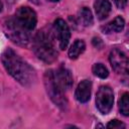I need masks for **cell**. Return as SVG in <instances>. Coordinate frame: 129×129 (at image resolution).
Returning <instances> with one entry per match:
<instances>
[{"label":"cell","instance_id":"cell-1","mask_svg":"<svg viewBox=\"0 0 129 129\" xmlns=\"http://www.w3.org/2000/svg\"><path fill=\"white\" fill-rule=\"evenodd\" d=\"M1 60L10 76L24 87H30L36 80L34 70L24 61L13 49L7 48L1 55Z\"/></svg>","mask_w":129,"mask_h":129},{"label":"cell","instance_id":"cell-2","mask_svg":"<svg viewBox=\"0 0 129 129\" xmlns=\"http://www.w3.org/2000/svg\"><path fill=\"white\" fill-rule=\"evenodd\" d=\"M53 40L54 38L51 32L44 29L37 31L32 40V47L35 54L44 62L50 63L57 58V51Z\"/></svg>","mask_w":129,"mask_h":129},{"label":"cell","instance_id":"cell-3","mask_svg":"<svg viewBox=\"0 0 129 129\" xmlns=\"http://www.w3.org/2000/svg\"><path fill=\"white\" fill-rule=\"evenodd\" d=\"M3 28L6 36L14 43L21 46H26L30 42V31L26 30L19 23H17L13 17L5 20Z\"/></svg>","mask_w":129,"mask_h":129},{"label":"cell","instance_id":"cell-4","mask_svg":"<svg viewBox=\"0 0 129 129\" xmlns=\"http://www.w3.org/2000/svg\"><path fill=\"white\" fill-rule=\"evenodd\" d=\"M44 85L50 100L60 109H66L68 107V100L66 98L64 91L58 86V84L54 80L52 70H48L45 72Z\"/></svg>","mask_w":129,"mask_h":129},{"label":"cell","instance_id":"cell-5","mask_svg":"<svg viewBox=\"0 0 129 129\" xmlns=\"http://www.w3.org/2000/svg\"><path fill=\"white\" fill-rule=\"evenodd\" d=\"M13 18L16 20L17 23H19L22 27H24L28 31H31L35 27L37 22L36 13L34 12V10H32L28 6L19 7L16 10Z\"/></svg>","mask_w":129,"mask_h":129},{"label":"cell","instance_id":"cell-6","mask_svg":"<svg viewBox=\"0 0 129 129\" xmlns=\"http://www.w3.org/2000/svg\"><path fill=\"white\" fill-rule=\"evenodd\" d=\"M114 103V94L110 87L102 86L96 95V106L102 114H108Z\"/></svg>","mask_w":129,"mask_h":129},{"label":"cell","instance_id":"cell-7","mask_svg":"<svg viewBox=\"0 0 129 129\" xmlns=\"http://www.w3.org/2000/svg\"><path fill=\"white\" fill-rule=\"evenodd\" d=\"M110 63L113 70L121 75H126L128 73V56L120 48H114L110 52Z\"/></svg>","mask_w":129,"mask_h":129},{"label":"cell","instance_id":"cell-8","mask_svg":"<svg viewBox=\"0 0 129 129\" xmlns=\"http://www.w3.org/2000/svg\"><path fill=\"white\" fill-rule=\"evenodd\" d=\"M53 31L55 35V39L58 42V46L60 49H64L70 41L71 32L68 24L64 22V20L58 18L53 23Z\"/></svg>","mask_w":129,"mask_h":129},{"label":"cell","instance_id":"cell-9","mask_svg":"<svg viewBox=\"0 0 129 129\" xmlns=\"http://www.w3.org/2000/svg\"><path fill=\"white\" fill-rule=\"evenodd\" d=\"M53 77L58 86L63 90L67 91L72 88L73 86V76L71 72L66 68H59L56 71H53Z\"/></svg>","mask_w":129,"mask_h":129},{"label":"cell","instance_id":"cell-10","mask_svg":"<svg viewBox=\"0 0 129 129\" xmlns=\"http://www.w3.org/2000/svg\"><path fill=\"white\" fill-rule=\"evenodd\" d=\"M91 90H92L91 81H89V80L82 81L76 89V92H75L76 99L81 103L88 102L91 98Z\"/></svg>","mask_w":129,"mask_h":129},{"label":"cell","instance_id":"cell-11","mask_svg":"<svg viewBox=\"0 0 129 129\" xmlns=\"http://www.w3.org/2000/svg\"><path fill=\"white\" fill-rule=\"evenodd\" d=\"M94 8H95L97 17L100 20H103L108 17L111 11V4L108 0H96L94 3Z\"/></svg>","mask_w":129,"mask_h":129},{"label":"cell","instance_id":"cell-12","mask_svg":"<svg viewBox=\"0 0 129 129\" xmlns=\"http://www.w3.org/2000/svg\"><path fill=\"white\" fill-rule=\"evenodd\" d=\"M125 26V21L121 16H117L114 18L113 21L108 23L105 27H103V30L105 33H110V32H120L123 30Z\"/></svg>","mask_w":129,"mask_h":129},{"label":"cell","instance_id":"cell-13","mask_svg":"<svg viewBox=\"0 0 129 129\" xmlns=\"http://www.w3.org/2000/svg\"><path fill=\"white\" fill-rule=\"evenodd\" d=\"M85 48H86L85 42L83 40H81V39H77L72 44L71 48L69 49V56H70V58H72V59L77 58L81 53L84 52Z\"/></svg>","mask_w":129,"mask_h":129},{"label":"cell","instance_id":"cell-14","mask_svg":"<svg viewBox=\"0 0 129 129\" xmlns=\"http://www.w3.org/2000/svg\"><path fill=\"white\" fill-rule=\"evenodd\" d=\"M79 22L84 26H90L93 24V15L89 8L83 7L78 14Z\"/></svg>","mask_w":129,"mask_h":129},{"label":"cell","instance_id":"cell-15","mask_svg":"<svg viewBox=\"0 0 129 129\" xmlns=\"http://www.w3.org/2000/svg\"><path fill=\"white\" fill-rule=\"evenodd\" d=\"M119 110L124 116L129 115V95L128 93L123 94V96L119 100Z\"/></svg>","mask_w":129,"mask_h":129},{"label":"cell","instance_id":"cell-16","mask_svg":"<svg viewBox=\"0 0 129 129\" xmlns=\"http://www.w3.org/2000/svg\"><path fill=\"white\" fill-rule=\"evenodd\" d=\"M92 71H93L95 76H97L101 79H105L109 75V72H108L107 68L102 63H95L92 68Z\"/></svg>","mask_w":129,"mask_h":129},{"label":"cell","instance_id":"cell-17","mask_svg":"<svg viewBox=\"0 0 129 129\" xmlns=\"http://www.w3.org/2000/svg\"><path fill=\"white\" fill-rule=\"evenodd\" d=\"M107 128H113V129H119V128H126V125L122 123L119 120H112L107 124Z\"/></svg>","mask_w":129,"mask_h":129},{"label":"cell","instance_id":"cell-18","mask_svg":"<svg viewBox=\"0 0 129 129\" xmlns=\"http://www.w3.org/2000/svg\"><path fill=\"white\" fill-rule=\"evenodd\" d=\"M115 5L119 8V9H123L126 5H127V0H113Z\"/></svg>","mask_w":129,"mask_h":129},{"label":"cell","instance_id":"cell-19","mask_svg":"<svg viewBox=\"0 0 129 129\" xmlns=\"http://www.w3.org/2000/svg\"><path fill=\"white\" fill-rule=\"evenodd\" d=\"M93 44H94L95 46H97L98 48H101V47L103 46V41H102V39L99 38V37H94V38H93Z\"/></svg>","mask_w":129,"mask_h":129},{"label":"cell","instance_id":"cell-20","mask_svg":"<svg viewBox=\"0 0 129 129\" xmlns=\"http://www.w3.org/2000/svg\"><path fill=\"white\" fill-rule=\"evenodd\" d=\"M31 2H33V3H35V4H39L40 3V0H30Z\"/></svg>","mask_w":129,"mask_h":129},{"label":"cell","instance_id":"cell-21","mask_svg":"<svg viewBox=\"0 0 129 129\" xmlns=\"http://www.w3.org/2000/svg\"><path fill=\"white\" fill-rule=\"evenodd\" d=\"M2 8H3V5H2V2L0 1V12L2 11Z\"/></svg>","mask_w":129,"mask_h":129},{"label":"cell","instance_id":"cell-22","mask_svg":"<svg viewBox=\"0 0 129 129\" xmlns=\"http://www.w3.org/2000/svg\"><path fill=\"white\" fill-rule=\"evenodd\" d=\"M48 1H50V2H57L58 0H48Z\"/></svg>","mask_w":129,"mask_h":129}]
</instances>
